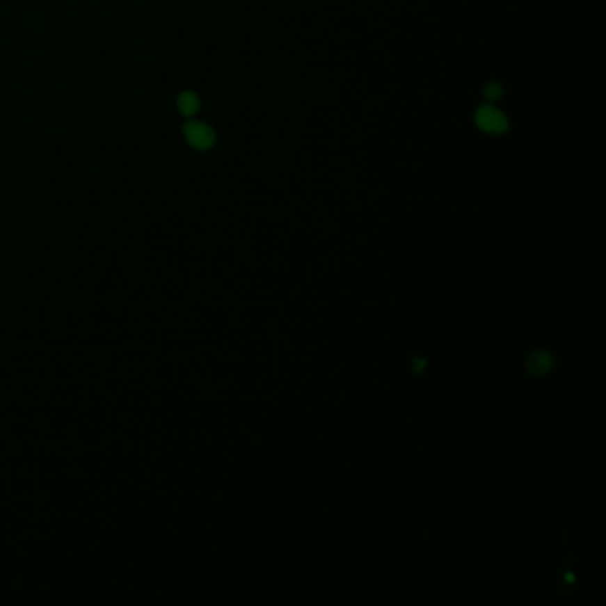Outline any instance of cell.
I'll list each match as a JSON object with an SVG mask.
<instances>
[{"label":"cell","instance_id":"cell-1","mask_svg":"<svg viewBox=\"0 0 606 606\" xmlns=\"http://www.w3.org/2000/svg\"><path fill=\"white\" fill-rule=\"evenodd\" d=\"M475 121H477V125L482 128L484 132L496 134V136L507 132V128H509V120H507L505 114L502 111H498L496 107H493V105H482L477 111Z\"/></svg>","mask_w":606,"mask_h":606},{"label":"cell","instance_id":"cell-2","mask_svg":"<svg viewBox=\"0 0 606 606\" xmlns=\"http://www.w3.org/2000/svg\"><path fill=\"white\" fill-rule=\"evenodd\" d=\"M184 130L187 141L196 150H208L216 143V136L212 132V128L205 123H200V121H191L185 125Z\"/></svg>","mask_w":606,"mask_h":606},{"label":"cell","instance_id":"cell-3","mask_svg":"<svg viewBox=\"0 0 606 606\" xmlns=\"http://www.w3.org/2000/svg\"><path fill=\"white\" fill-rule=\"evenodd\" d=\"M551 367H553V358L550 354H546V352H537L528 361V368L535 375L546 374L548 370H551Z\"/></svg>","mask_w":606,"mask_h":606},{"label":"cell","instance_id":"cell-4","mask_svg":"<svg viewBox=\"0 0 606 606\" xmlns=\"http://www.w3.org/2000/svg\"><path fill=\"white\" fill-rule=\"evenodd\" d=\"M178 109L182 114H185V116H192V114H196L198 109H200V100H198V96L191 91L182 93L178 98Z\"/></svg>","mask_w":606,"mask_h":606},{"label":"cell","instance_id":"cell-5","mask_svg":"<svg viewBox=\"0 0 606 606\" xmlns=\"http://www.w3.org/2000/svg\"><path fill=\"white\" fill-rule=\"evenodd\" d=\"M503 88L498 82H487L486 88H484V98L489 102H496L498 98H502Z\"/></svg>","mask_w":606,"mask_h":606}]
</instances>
